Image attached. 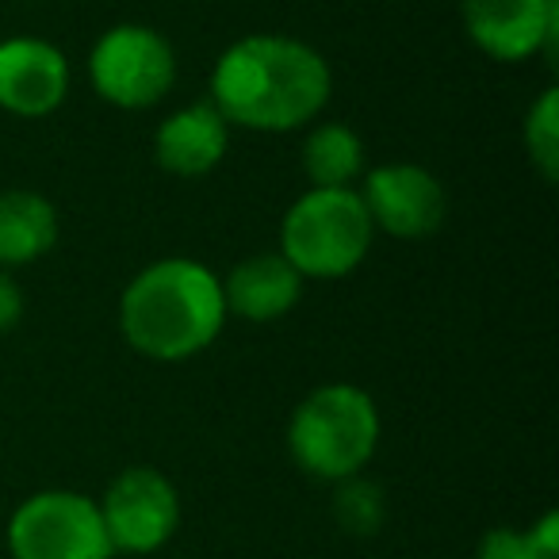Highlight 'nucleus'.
<instances>
[{
	"label": "nucleus",
	"instance_id": "15",
	"mask_svg": "<svg viewBox=\"0 0 559 559\" xmlns=\"http://www.w3.org/2000/svg\"><path fill=\"white\" fill-rule=\"evenodd\" d=\"M521 139H525V154L533 162V169L540 173L544 185H556L559 180V88L556 85H548L528 104Z\"/></svg>",
	"mask_w": 559,
	"mask_h": 559
},
{
	"label": "nucleus",
	"instance_id": "16",
	"mask_svg": "<svg viewBox=\"0 0 559 559\" xmlns=\"http://www.w3.org/2000/svg\"><path fill=\"white\" fill-rule=\"evenodd\" d=\"M479 559H559V513L548 510L528 528H487Z\"/></svg>",
	"mask_w": 559,
	"mask_h": 559
},
{
	"label": "nucleus",
	"instance_id": "3",
	"mask_svg": "<svg viewBox=\"0 0 559 559\" xmlns=\"http://www.w3.org/2000/svg\"><path fill=\"white\" fill-rule=\"evenodd\" d=\"M380 406L357 383H322L292 411L288 452L299 472L322 483L360 475L380 449Z\"/></svg>",
	"mask_w": 559,
	"mask_h": 559
},
{
	"label": "nucleus",
	"instance_id": "14",
	"mask_svg": "<svg viewBox=\"0 0 559 559\" xmlns=\"http://www.w3.org/2000/svg\"><path fill=\"white\" fill-rule=\"evenodd\" d=\"M299 162L311 180V188H353L365 177V142L349 123H311L307 127Z\"/></svg>",
	"mask_w": 559,
	"mask_h": 559
},
{
	"label": "nucleus",
	"instance_id": "6",
	"mask_svg": "<svg viewBox=\"0 0 559 559\" xmlns=\"http://www.w3.org/2000/svg\"><path fill=\"white\" fill-rule=\"evenodd\" d=\"M12 559H111L100 502L81 490H39L9 518Z\"/></svg>",
	"mask_w": 559,
	"mask_h": 559
},
{
	"label": "nucleus",
	"instance_id": "7",
	"mask_svg": "<svg viewBox=\"0 0 559 559\" xmlns=\"http://www.w3.org/2000/svg\"><path fill=\"white\" fill-rule=\"evenodd\" d=\"M108 540L127 556H150L165 548L180 528V495L157 467H127L100 498Z\"/></svg>",
	"mask_w": 559,
	"mask_h": 559
},
{
	"label": "nucleus",
	"instance_id": "1",
	"mask_svg": "<svg viewBox=\"0 0 559 559\" xmlns=\"http://www.w3.org/2000/svg\"><path fill=\"white\" fill-rule=\"evenodd\" d=\"M330 93V62L296 35H246L230 43L211 70V104L218 116L261 134L307 131L326 111Z\"/></svg>",
	"mask_w": 559,
	"mask_h": 559
},
{
	"label": "nucleus",
	"instance_id": "11",
	"mask_svg": "<svg viewBox=\"0 0 559 559\" xmlns=\"http://www.w3.org/2000/svg\"><path fill=\"white\" fill-rule=\"evenodd\" d=\"M226 150H230V123L218 116L211 100L169 111L154 131V162L180 180H200L215 173Z\"/></svg>",
	"mask_w": 559,
	"mask_h": 559
},
{
	"label": "nucleus",
	"instance_id": "10",
	"mask_svg": "<svg viewBox=\"0 0 559 559\" xmlns=\"http://www.w3.org/2000/svg\"><path fill=\"white\" fill-rule=\"evenodd\" d=\"M70 96V58L39 35L0 39V111L16 119H47Z\"/></svg>",
	"mask_w": 559,
	"mask_h": 559
},
{
	"label": "nucleus",
	"instance_id": "18",
	"mask_svg": "<svg viewBox=\"0 0 559 559\" xmlns=\"http://www.w3.org/2000/svg\"><path fill=\"white\" fill-rule=\"evenodd\" d=\"M24 288H20L9 269H0V334H12L24 322Z\"/></svg>",
	"mask_w": 559,
	"mask_h": 559
},
{
	"label": "nucleus",
	"instance_id": "13",
	"mask_svg": "<svg viewBox=\"0 0 559 559\" xmlns=\"http://www.w3.org/2000/svg\"><path fill=\"white\" fill-rule=\"evenodd\" d=\"M58 207L32 188L0 192V269L35 264L58 246Z\"/></svg>",
	"mask_w": 559,
	"mask_h": 559
},
{
	"label": "nucleus",
	"instance_id": "8",
	"mask_svg": "<svg viewBox=\"0 0 559 559\" xmlns=\"http://www.w3.org/2000/svg\"><path fill=\"white\" fill-rule=\"evenodd\" d=\"M460 24L479 55L502 66L556 62L559 0H460Z\"/></svg>",
	"mask_w": 559,
	"mask_h": 559
},
{
	"label": "nucleus",
	"instance_id": "4",
	"mask_svg": "<svg viewBox=\"0 0 559 559\" xmlns=\"http://www.w3.org/2000/svg\"><path fill=\"white\" fill-rule=\"evenodd\" d=\"M376 226L357 188H307L280 223L276 253L304 280H345L368 261Z\"/></svg>",
	"mask_w": 559,
	"mask_h": 559
},
{
	"label": "nucleus",
	"instance_id": "5",
	"mask_svg": "<svg viewBox=\"0 0 559 559\" xmlns=\"http://www.w3.org/2000/svg\"><path fill=\"white\" fill-rule=\"evenodd\" d=\"M88 85L119 111L157 108L177 85V50L150 24H116L88 50Z\"/></svg>",
	"mask_w": 559,
	"mask_h": 559
},
{
	"label": "nucleus",
	"instance_id": "12",
	"mask_svg": "<svg viewBox=\"0 0 559 559\" xmlns=\"http://www.w3.org/2000/svg\"><path fill=\"white\" fill-rule=\"evenodd\" d=\"M307 280L280 253H253L223 276L226 314L246 322H276L296 311Z\"/></svg>",
	"mask_w": 559,
	"mask_h": 559
},
{
	"label": "nucleus",
	"instance_id": "9",
	"mask_svg": "<svg viewBox=\"0 0 559 559\" xmlns=\"http://www.w3.org/2000/svg\"><path fill=\"white\" fill-rule=\"evenodd\" d=\"M360 203L376 230L399 241H421L441 230L449 195L433 169L418 162H383L360 177Z\"/></svg>",
	"mask_w": 559,
	"mask_h": 559
},
{
	"label": "nucleus",
	"instance_id": "17",
	"mask_svg": "<svg viewBox=\"0 0 559 559\" xmlns=\"http://www.w3.org/2000/svg\"><path fill=\"white\" fill-rule=\"evenodd\" d=\"M334 521L349 536H376L388 518V498L383 487L365 475H353V479L334 483Z\"/></svg>",
	"mask_w": 559,
	"mask_h": 559
},
{
	"label": "nucleus",
	"instance_id": "2",
	"mask_svg": "<svg viewBox=\"0 0 559 559\" xmlns=\"http://www.w3.org/2000/svg\"><path fill=\"white\" fill-rule=\"evenodd\" d=\"M223 276L192 257H162L127 280L119 334L139 357L180 365L218 342L226 326Z\"/></svg>",
	"mask_w": 559,
	"mask_h": 559
}]
</instances>
